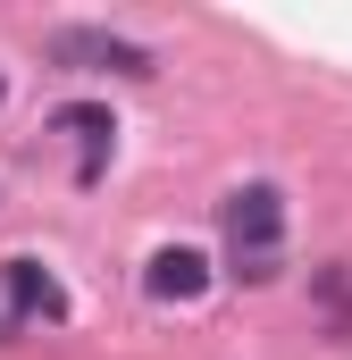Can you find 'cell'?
Masks as SVG:
<instances>
[{
	"label": "cell",
	"instance_id": "obj_1",
	"mask_svg": "<svg viewBox=\"0 0 352 360\" xmlns=\"http://www.w3.org/2000/svg\"><path fill=\"white\" fill-rule=\"evenodd\" d=\"M277 269H285V201H277V184H244L227 201V276L268 285Z\"/></svg>",
	"mask_w": 352,
	"mask_h": 360
},
{
	"label": "cell",
	"instance_id": "obj_2",
	"mask_svg": "<svg viewBox=\"0 0 352 360\" xmlns=\"http://www.w3.org/2000/svg\"><path fill=\"white\" fill-rule=\"evenodd\" d=\"M51 59L59 68H118V76H151V51L126 42V34H101V25H59L51 34Z\"/></svg>",
	"mask_w": 352,
	"mask_h": 360
},
{
	"label": "cell",
	"instance_id": "obj_3",
	"mask_svg": "<svg viewBox=\"0 0 352 360\" xmlns=\"http://www.w3.org/2000/svg\"><path fill=\"white\" fill-rule=\"evenodd\" d=\"M0 293H8L17 319H68V293H59V276L42 269V260H8L0 269Z\"/></svg>",
	"mask_w": 352,
	"mask_h": 360
},
{
	"label": "cell",
	"instance_id": "obj_4",
	"mask_svg": "<svg viewBox=\"0 0 352 360\" xmlns=\"http://www.w3.org/2000/svg\"><path fill=\"white\" fill-rule=\"evenodd\" d=\"M143 285H151L160 302H201V293H210V260H201L193 243H168V252H151Z\"/></svg>",
	"mask_w": 352,
	"mask_h": 360
},
{
	"label": "cell",
	"instance_id": "obj_5",
	"mask_svg": "<svg viewBox=\"0 0 352 360\" xmlns=\"http://www.w3.org/2000/svg\"><path fill=\"white\" fill-rule=\"evenodd\" d=\"M51 126L76 143V168H84V176H101V151H109V134H118V126H109V109H92V101H68Z\"/></svg>",
	"mask_w": 352,
	"mask_h": 360
}]
</instances>
